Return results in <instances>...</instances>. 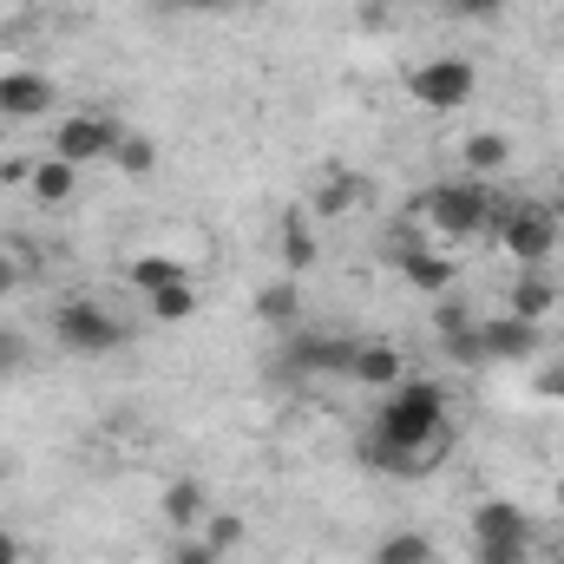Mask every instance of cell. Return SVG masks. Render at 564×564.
<instances>
[{"label":"cell","instance_id":"6da1fadb","mask_svg":"<svg viewBox=\"0 0 564 564\" xmlns=\"http://www.w3.org/2000/svg\"><path fill=\"white\" fill-rule=\"evenodd\" d=\"M453 453V414H446V388L426 381V375H408L381 414H375V433H368V459L388 466V473H426Z\"/></svg>","mask_w":564,"mask_h":564},{"label":"cell","instance_id":"7a4b0ae2","mask_svg":"<svg viewBox=\"0 0 564 564\" xmlns=\"http://www.w3.org/2000/svg\"><path fill=\"white\" fill-rule=\"evenodd\" d=\"M414 217H421L426 243L459 250V243H473V237H486V230H492L499 204H492V191H486L479 177H446V184H426V191H421Z\"/></svg>","mask_w":564,"mask_h":564},{"label":"cell","instance_id":"3957f363","mask_svg":"<svg viewBox=\"0 0 564 564\" xmlns=\"http://www.w3.org/2000/svg\"><path fill=\"white\" fill-rule=\"evenodd\" d=\"M53 335H59L66 355H119V348L132 341V328H126L106 302H93V295L59 302V308H53Z\"/></svg>","mask_w":564,"mask_h":564},{"label":"cell","instance_id":"277c9868","mask_svg":"<svg viewBox=\"0 0 564 564\" xmlns=\"http://www.w3.org/2000/svg\"><path fill=\"white\" fill-rule=\"evenodd\" d=\"M558 217H552V204H519V210H499L492 217V243L519 263V270H545L552 263V250H558Z\"/></svg>","mask_w":564,"mask_h":564},{"label":"cell","instance_id":"5b68a950","mask_svg":"<svg viewBox=\"0 0 564 564\" xmlns=\"http://www.w3.org/2000/svg\"><path fill=\"white\" fill-rule=\"evenodd\" d=\"M408 93H414V106H426V112H466L473 99H479V66L473 59H459V53H433V59H421L414 73H408Z\"/></svg>","mask_w":564,"mask_h":564},{"label":"cell","instance_id":"8992f818","mask_svg":"<svg viewBox=\"0 0 564 564\" xmlns=\"http://www.w3.org/2000/svg\"><path fill=\"white\" fill-rule=\"evenodd\" d=\"M348 361H355V335L289 328V341H282V368H289L295 381H308V375H348Z\"/></svg>","mask_w":564,"mask_h":564},{"label":"cell","instance_id":"52a82bcc","mask_svg":"<svg viewBox=\"0 0 564 564\" xmlns=\"http://www.w3.org/2000/svg\"><path fill=\"white\" fill-rule=\"evenodd\" d=\"M119 119H106V112H66L59 126H53V158H66V164H99V158H112V144H119Z\"/></svg>","mask_w":564,"mask_h":564},{"label":"cell","instance_id":"ba28073f","mask_svg":"<svg viewBox=\"0 0 564 564\" xmlns=\"http://www.w3.org/2000/svg\"><path fill=\"white\" fill-rule=\"evenodd\" d=\"M59 106V86L33 66H7L0 73V126H33V119H53Z\"/></svg>","mask_w":564,"mask_h":564},{"label":"cell","instance_id":"9c48e42d","mask_svg":"<svg viewBox=\"0 0 564 564\" xmlns=\"http://www.w3.org/2000/svg\"><path fill=\"white\" fill-rule=\"evenodd\" d=\"M539 335H545L539 322H525V315L506 308V315H486L479 322V355L486 361H532L539 355Z\"/></svg>","mask_w":564,"mask_h":564},{"label":"cell","instance_id":"30bf717a","mask_svg":"<svg viewBox=\"0 0 564 564\" xmlns=\"http://www.w3.org/2000/svg\"><path fill=\"white\" fill-rule=\"evenodd\" d=\"M361 197H368L361 171H348V164H328V171L315 177V191H308V210H315L322 224H341V217H355V210H361Z\"/></svg>","mask_w":564,"mask_h":564},{"label":"cell","instance_id":"8fae6325","mask_svg":"<svg viewBox=\"0 0 564 564\" xmlns=\"http://www.w3.org/2000/svg\"><path fill=\"white\" fill-rule=\"evenodd\" d=\"M348 381H355V388H375V394H394V388L408 381V355H401L394 341H355Z\"/></svg>","mask_w":564,"mask_h":564},{"label":"cell","instance_id":"7c38bea8","mask_svg":"<svg viewBox=\"0 0 564 564\" xmlns=\"http://www.w3.org/2000/svg\"><path fill=\"white\" fill-rule=\"evenodd\" d=\"M433 341L459 361V368H479L486 355H479V315L466 308V302H440L433 308Z\"/></svg>","mask_w":564,"mask_h":564},{"label":"cell","instance_id":"4fadbf2b","mask_svg":"<svg viewBox=\"0 0 564 564\" xmlns=\"http://www.w3.org/2000/svg\"><path fill=\"white\" fill-rule=\"evenodd\" d=\"M394 270L414 282V289H426V295H446L459 282V257L440 250V243H414V250H394Z\"/></svg>","mask_w":564,"mask_h":564},{"label":"cell","instance_id":"5bb4252c","mask_svg":"<svg viewBox=\"0 0 564 564\" xmlns=\"http://www.w3.org/2000/svg\"><path fill=\"white\" fill-rule=\"evenodd\" d=\"M506 308L545 328V322H552V308H558V282H552V270H519V282L506 289Z\"/></svg>","mask_w":564,"mask_h":564},{"label":"cell","instance_id":"9a60e30c","mask_svg":"<svg viewBox=\"0 0 564 564\" xmlns=\"http://www.w3.org/2000/svg\"><path fill=\"white\" fill-rule=\"evenodd\" d=\"M26 191L46 204V210H59V204H73L79 197V164H66V158H33V177H26Z\"/></svg>","mask_w":564,"mask_h":564},{"label":"cell","instance_id":"2e32d148","mask_svg":"<svg viewBox=\"0 0 564 564\" xmlns=\"http://www.w3.org/2000/svg\"><path fill=\"white\" fill-rule=\"evenodd\" d=\"M473 539H506V545H532V519H525V506H512V499H486V506L473 512Z\"/></svg>","mask_w":564,"mask_h":564},{"label":"cell","instance_id":"e0dca14e","mask_svg":"<svg viewBox=\"0 0 564 564\" xmlns=\"http://www.w3.org/2000/svg\"><path fill=\"white\" fill-rule=\"evenodd\" d=\"M459 164H466V177H499L512 164V139L492 132V126H479V132L459 139Z\"/></svg>","mask_w":564,"mask_h":564},{"label":"cell","instance_id":"ac0fdd59","mask_svg":"<svg viewBox=\"0 0 564 564\" xmlns=\"http://www.w3.org/2000/svg\"><path fill=\"white\" fill-rule=\"evenodd\" d=\"M158 512H164V525H171L177 539H184L191 525H204V519H210V512H204V486H197V479H171V486H164V499H158Z\"/></svg>","mask_w":564,"mask_h":564},{"label":"cell","instance_id":"d6986e66","mask_svg":"<svg viewBox=\"0 0 564 564\" xmlns=\"http://www.w3.org/2000/svg\"><path fill=\"white\" fill-rule=\"evenodd\" d=\"M295 315H302V289H295V276H276L257 289V322H270V328H295Z\"/></svg>","mask_w":564,"mask_h":564},{"label":"cell","instance_id":"ffe728a7","mask_svg":"<svg viewBox=\"0 0 564 564\" xmlns=\"http://www.w3.org/2000/svg\"><path fill=\"white\" fill-rule=\"evenodd\" d=\"M184 276H191V270H184L177 257H158V250H151V257H132V263H126V282H132L139 295H158L164 282H184Z\"/></svg>","mask_w":564,"mask_h":564},{"label":"cell","instance_id":"44dd1931","mask_svg":"<svg viewBox=\"0 0 564 564\" xmlns=\"http://www.w3.org/2000/svg\"><path fill=\"white\" fill-rule=\"evenodd\" d=\"M144 308H151V322H164V328H171V322H191V315H197V289H191V276L164 282L158 295H144Z\"/></svg>","mask_w":564,"mask_h":564},{"label":"cell","instance_id":"7402d4cb","mask_svg":"<svg viewBox=\"0 0 564 564\" xmlns=\"http://www.w3.org/2000/svg\"><path fill=\"white\" fill-rule=\"evenodd\" d=\"M112 164H119V171H126V177H151V171H158V144L144 139V132H132V126H126V132H119V144H112Z\"/></svg>","mask_w":564,"mask_h":564},{"label":"cell","instance_id":"603a6c76","mask_svg":"<svg viewBox=\"0 0 564 564\" xmlns=\"http://www.w3.org/2000/svg\"><path fill=\"white\" fill-rule=\"evenodd\" d=\"M302 270H315V230L302 217H289L282 224V276H302Z\"/></svg>","mask_w":564,"mask_h":564},{"label":"cell","instance_id":"cb8c5ba5","mask_svg":"<svg viewBox=\"0 0 564 564\" xmlns=\"http://www.w3.org/2000/svg\"><path fill=\"white\" fill-rule=\"evenodd\" d=\"M375 564H433V539L426 532H388L375 545Z\"/></svg>","mask_w":564,"mask_h":564},{"label":"cell","instance_id":"d4e9b609","mask_svg":"<svg viewBox=\"0 0 564 564\" xmlns=\"http://www.w3.org/2000/svg\"><path fill=\"white\" fill-rule=\"evenodd\" d=\"M204 545H210L217 558L237 552V545H243V519H237V512H210V519H204Z\"/></svg>","mask_w":564,"mask_h":564},{"label":"cell","instance_id":"484cf974","mask_svg":"<svg viewBox=\"0 0 564 564\" xmlns=\"http://www.w3.org/2000/svg\"><path fill=\"white\" fill-rule=\"evenodd\" d=\"M473 564H532V545H506V539H473Z\"/></svg>","mask_w":564,"mask_h":564},{"label":"cell","instance_id":"4316f807","mask_svg":"<svg viewBox=\"0 0 564 564\" xmlns=\"http://www.w3.org/2000/svg\"><path fill=\"white\" fill-rule=\"evenodd\" d=\"M20 368H26V335L13 322H0V381H13Z\"/></svg>","mask_w":564,"mask_h":564},{"label":"cell","instance_id":"83f0119b","mask_svg":"<svg viewBox=\"0 0 564 564\" xmlns=\"http://www.w3.org/2000/svg\"><path fill=\"white\" fill-rule=\"evenodd\" d=\"M20 282H26V263H20V250H7V243H0V302H7Z\"/></svg>","mask_w":564,"mask_h":564},{"label":"cell","instance_id":"f1b7e54d","mask_svg":"<svg viewBox=\"0 0 564 564\" xmlns=\"http://www.w3.org/2000/svg\"><path fill=\"white\" fill-rule=\"evenodd\" d=\"M171 564H217V552H210L204 539H177V545H171Z\"/></svg>","mask_w":564,"mask_h":564},{"label":"cell","instance_id":"f546056e","mask_svg":"<svg viewBox=\"0 0 564 564\" xmlns=\"http://www.w3.org/2000/svg\"><path fill=\"white\" fill-rule=\"evenodd\" d=\"M446 13H466V20H486V13H499V0H440Z\"/></svg>","mask_w":564,"mask_h":564},{"label":"cell","instance_id":"4dcf8cb0","mask_svg":"<svg viewBox=\"0 0 564 564\" xmlns=\"http://www.w3.org/2000/svg\"><path fill=\"white\" fill-rule=\"evenodd\" d=\"M184 13H224V7H237V0H177Z\"/></svg>","mask_w":564,"mask_h":564},{"label":"cell","instance_id":"1f68e13d","mask_svg":"<svg viewBox=\"0 0 564 564\" xmlns=\"http://www.w3.org/2000/svg\"><path fill=\"white\" fill-rule=\"evenodd\" d=\"M7 558H26V552H20V539H13V532H0V564Z\"/></svg>","mask_w":564,"mask_h":564},{"label":"cell","instance_id":"d6a6232c","mask_svg":"<svg viewBox=\"0 0 564 564\" xmlns=\"http://www.w3.org/2000/svg\"><path fill=\"white\" fill-rule=\"evenodd\" d=\"M7 479H13V459H7V453H0V486H7Z\"/></svg>","mask_w":564,"mask_h":564},{"label":"cell","instance_id":"836d02e7","mask_svg":"<svg viewBox=\"0 0 564 564\" xmlns=\"http://www.w3.org/2000/svg\"><path fill=\"white\" fill-rule=\"evenodd\" d=\"M552 217H558V230H564V184H558V204H552Z\"/></svg>","mask_w":564,"mask_h":564},{"label":"cell","instance_id":"e575fe53","mask_svg":"<svg viewBox=\"0 0 564 564\" xmlns=\"http://www.w3.org/2000/svg\"><path fill=\"white\" fill-rule=\"evenodd\" d=\"M545 564H564V545H558V552H552V558H545Z\"/></svg>","mask_w":564,"mask_h":564},{"label":"cell","instance_id":"d590c367","mask_svg":"<svg viewBox=\"0 0 564 564\" xmlns=\"http://www.w3.org/2000/svg\"><path fill=\"white\" fill-rule=\"evenodd\" d=\"M558 506H564V486H558Z\"/></svg>","mask_w":564,"mask_h":564},{"label":"cell","instance_id":"8d00e7d4","mask_svg":"<svg viewBox=\"0 0 564 564\" xmlns=\"http://www.w3.org/2000/svg\"><path fill=\"white\" fill-rule=\"evenodd\" d=\"M7 564H26V558H7Z\"/></svg>","mask_w":564,"mask_h":564},{"label":"cell","instance_id":"74e56055","mask_svg":"<svg viewBox=\"0 0 564 564\" xmlns=\"http://www.w3.org/2000/svg\"><path fill=\"white\" fill-rule=\"evenodd\" d=\"M164 7H177V0H164Z\"/></svg>","mask_w":564,"mask_h":564}]
</instances>
